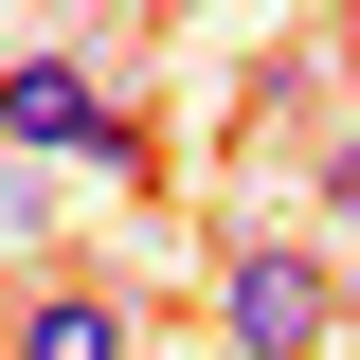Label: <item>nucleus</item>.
Segmentation results:
<instances>
[{"mask_svg":"<svg viewBox=\"0 0 360 360\" xmlns=\"http://www.w3.org/2000/svg\"><path fill=\"white\" fill-rule=\"evenodd\" d=\"M360 307H342V252L307 234H217V360H342Z\"/></svg>","mask_w":360,"mask_h":360,"instance_id":"1","label":"nucleus"},{"mask_svg":"<svg viewBox=\"0 0 360 360\" xmlns=\"http://www.w3.org/2000/svg\"><path fill=\"white\" fill-rule=\"evenodd\" d=\"M0 144H18V162H108V180L162 162V144H144V108L90 72V54H54V37H37V54H0Z\"/></svg>","mask_w":360,"mask_h":360,"instance_id":"2","label":"nucleus"},{"mask_svg":"<svg viewBox=\"0 0 360 360\" xmlns=\"http://www.w3.org/2000/svg\"><path fill=\"white\" fill-rule=\"evenodd\" d=\"M144 324H127V288H90V270H37L18 288V324H0V360H127Z\"/></svg>","mask_w":360,"mask_h":360,"instance_id":"3","label":"nucleus"},{"mask_svg":"<svg viewBox=\"0 0 360 360\" xmlns=\"http://www.w3.org/2000/svg\"><path fill=\"white\" fill-rule=\"evenodd\" d=\"M37 252H54V162L0 144V270H37Z\"/></svg>","mask_w":360,"mask_h":360,"instance_id":"4","label":"nucleus"},{"mask_svg":"<svg viewBox=\"0 0 360 360\" xmlns=\"http://www.w3.org/2000/svg\"><path fill=\"white\" fill-rule=\"evenodd\" d=\"M324 198H342V234H360V144H324Z\"/></svg>","mask_w":360,"mask_h":360,"instance_id":"5","label":"nucleus"},{"mask_svg":"<svg viewBox=\"0 0 360 360\" xmlns=\"http://www.w3.org/2000/svg\"><path fill=\"white\" fill-rule=\"evenodd\" d=\"M324 54H342V90H360V18H342V37H324Z\"/></svg>","mask_w":360,"mask_h":360,"instance_id":"6","label":"nucleus"},{"mask_svg":"<svg viewBox=\"0 0 360 360\" xmlns=\"http://www.w3.org/2000/svg\"><path fill=\"white\" fill-rule=\"evenodd\" d=\"M342 360H360V342H342Z\"/></svg>","mask_w":360,"mask_h":360,"instance_id":"7","label":"nucleus"}]
</instances>
